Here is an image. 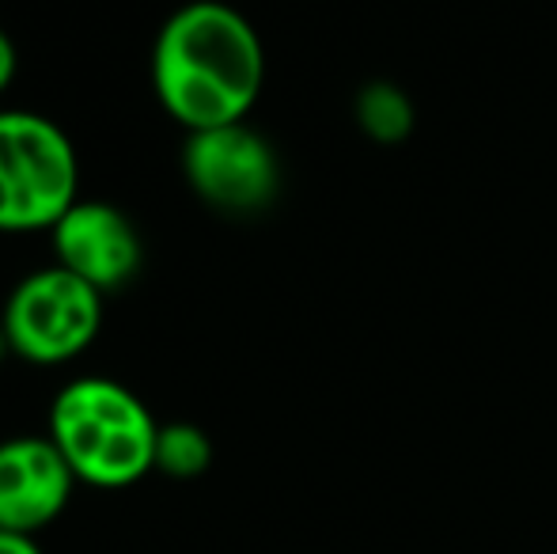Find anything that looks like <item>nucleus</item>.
I'll return each instance as SVG.
<instances>
[{"instance_id": "f257e3e1", "label": "nucleus", "mask_w": 557, "mask_h": 554, "mask_svg": "<svg viewBox=\"0 0 557 554\" xmlns=\"http://www.w3.org/2000/svg\"><path fill=\"white\" fill-rule=\"evenodd\" d=\"M262 81L265 53L255 27L221 0H194L160 27L152 88L163 111L190 134L243 122Z\"/></svg>"}, {"instance_id": "f8f14e48", "label": "nucleus", "mask_w": 557, "mask_h": 554, "mask_svg": "<svg viewBox=\"0 0 557 554\" xmlns=\"http://www.w3.org/2000/svg\"><path fill=\"white\" fill-rule=\"evenodd\" d=\"M4 354H12V349H8V338H4V327H0V361H4Z\"/></svg>"}, {"instance_id": "f03ea898", "label": "nucleus", "mask_w": 557, "mask_h": 554, "mask_svg": "<svg viewBox=\"0 0 557 554\" xmlns=\"http://www.w3.org/2000/svg\"><path fill=\"white\" fill-rule=\"evenodd\" d=\"M160 426L148 407L107 377H81L50 407V441L73 467L76 482L122 490L156 471Z\"/></svg>"}, {"instance_id": "9b49d317", "label": "nucleus", "mask_w": 557, "mask_h": 554, "mask_svg": "<svg viewBox=\"0 0 557 554\" xmlns=\"http://www.w3.org/2000/svg\"><path fill=\"white\" fill-rule=\"evenodd\" d=\"M12 81H15V46H12V38L4 35V27H0V91Z\"/></svg>"}, {"instance_id": "39448f33", "label": "nucleus", "mask_w": 557, "mask_h": 554, "mask_svg": "<svg viewBox=\"0 0 557 554\" xmlns=\"http://www.w3.org/2000/svg\"><path fill=\"white\" fill-rule=\"evenodd\" d=\"M183 171L190 190L221 213H258L277 198L281 168L270 140L243 122L186 137Z\"/></svg>"}, {"instance_id": "7ed1b4c3", "label": "nucleus", "mask_w": 557, "mask_h": 554, "mask_svg": "<svg viewBox=\"0 0 557 554\" xmlns=\"http://www.w3.org/2000/svg\"><path fill=\"white\" fill-rule=\"evenodd\" d=\"M81 201L73 140L50 119L0 111V232L53 229Z\"/></svg>"}, {"instance_id": "1a4fd4ad", "label": "nucleus", "mask_w": 557, "mask_h": 554, "mask_svg": "<svg viewBox=\"0 0 557 554\" xmlns=\"http://www.w3.org/2000/svg\"><path fill=\"white\" fill-rule=\"evenodd\" d=\"M357 114H360V126L375 140H395L410 130V103H406L403 91L391 88V84H368V88L360 91Z\"/></svg>"}, {"instance_id": "0eeeda50", "label": "nucleus", "mask_w": 557, "mask_h": 554, "mask_svg": "<svg viewBox=\"0 0 557 554\" xmlns=\"http://www.w3.org/2000/svg\"><path fill=\"white\" fill-rule=\"evenodd\" d=\"M76 475L50 436L0 441V528L35 535L65 513Z\"/></svg>"}, {"instance_id": "9d476101", "label": "nucleus", "mask_w": 557, "mask_h": 554, "mask_svg": "<svg viewBox=\"0 0 557 554\" xmlns=\"http://www.w3.org/2000/svg\"><path fill=\"white\" fill-rule=\"evenodd\" d=\"M0 554H42V551H38L35 535L4 532V528H0Z\"/></svg>"}, {"instance_id": "20e7f679", "label": "nucleus", "mask_w": 557, "mask_h": 554, "mask_svg": "<svg viewBox=\"0 0 557 554\" xmlns=\"http://www.w3.org/2000/svg\"><path fill=\"white\" fill-rule=\"evenodd\" d=\"M103 323V293L65 267H46L23 278L4 304L8 349L30 365H65L96 342Z\"/></svg>"}, {"instance_id": "423d86ee", "label": "nucleus", "mask_w": 557, "mask_h": 554, "mask_svg": "<svg viewBox=\"0 0 557 554\" xmlns=\"http://www.w3.org/2000/svg\"><path fill=\"white\" fill-rule=\"evenodd\" d=\"M50 232L58 267L88 281L99 293L129 285L145 267V244H140L137 224L111 201L81 198Z\"/></svg>"}, {"instance_id": "6e6552de", "label": "nucleus", "mask_w": 557, "mask_h": 554, "mask_svg": "<svg viewBox=\"0 0 557 554\" xmlns=\"http://www.w3.org/2000/svg\"><path fill=\"white\" fill-rule=\"evenodd\" d=\"M213 464V444H209L206 429L190 426V421H175V426H160L156 436V471L171 475V479H198Z\"/></svg>"}]
</instances>
